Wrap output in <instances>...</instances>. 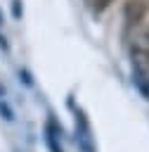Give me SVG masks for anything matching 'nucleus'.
I'll use <instances>...</instances> for the list:
<instances>
[{
  "mask_svg": "<svg viewBox=\"0 0 149 152\" xmlns=\"http://www.w3.org/2000/svg\"><path fill=\"white\" fill-rule=\"evenodd\" d=\"M132 76H149V24H140L128 38Z\"/></svg>",
  "mask_w": 149,
  "mask_h": 152,
  "instance_id": "f257e3e1",
  "label": "nucleus"
},
{
  "mask_svg": "<svg viewBox=\"0 0 149 152\" xmlns=\"http://www.w3.org/2000/svg\"><path fill=\"white\" fill-rule=\"evenodd\" d=\"M144 14H147V5H144L142 0H128V2H125V7H123V38H125V40H128L130 33L142 24Z\"/></svg>",
  "mask_w": 149,
  "mask_h": 152,
  "instance_id": "f03ea898",
  "label": "nucleus"
},
{
  "mask_svg": "<svg viewBox=\"0 0 149 152\" xmlns=\"http://www.w3.org/2000/svg\"><path fill=\"white\" fill-rule=\"evenodd\" d=\"M76 142H78V147L83 152H95L92 128H90V121H88L83 109H76Z\"/></svg>",
  "mask_w": 149,
  "mask_h": 152,
  "instance_id": "7ed1b4c3",
  "label": "nucleus"
},
{
  "mask_svg": "<svg viewBox=\"0 0 149 152\" xmlns=\"http://www.w3.org/2000/svg\"><path fill=\"white\" fill-rule=\"evenodd\" d=\"M45 145H47L50 152H64V147H61V126L57 124L54 116H50L47 124H45Z\"/></svg>",
  "mask_w": 149,
  "mask_h": 152,
  "instance_id": "20e7f679",
  "label": "nucleus"
},
{
  "mask_svg": "<svg viewBox=\"0 0 149 152\" xmlns=\"http://www.w3.org/2000/svg\"><path fill=\"white\" fill-rule=\"evenodd\" d=\"M111 2H114V0H85V7H88L95 17H97V14H102V12H104Z\"/></svg>",
  "mask_w": 149,
  "mask_h": 152,
  "instance_id": "39448f33",
  "label": "nucleus"
},
{
  "mask_svg": "<svg viewBox=\"0 0 149 152\" xmlns=\"http://www.w3.org/2000/svg\"><path fill=\"white\" fill-rule=\"evenodd\" d=\"M132 83H135V88L142 93V97L149 100V76H132Z\"/></svg>",
  "mask_w": 149,
  "mask_h": 152,
  "instance_id": "423d86ee",
  "label": "nucleus"
},
{
  "mask_svg": "<svg viewBox=\"0 0 149 152\" xmlns=\"http://www.w3.org/2000/svg\"><path fill=\"white\" fill-rule=\"evenodd\" d=\"M0 114H2V116H5L7 121H12V119H14V114H12V109H9V104H7L5 100L0 102Z\"/></svg>",
  "mask_w": 149,
  "mask_h": 152,
  "instance_id": "0eeeda50",
  "label": "nucleus"
},
{
  "mask_svg": "<svg viewBox=\"0 0 149 152\" xmlns=\"http://www.w3.org/2000/svg\"><path fill=\"white\" fill-rule=\"evenodd\" d=\"M21 12H24L21 0H12V17H14V19H19V17H21Z\"/></svg>",
  "mask_w": 149,
  "mask_h": 152,
  "instance_id": "6e6552de",
  "label": "nucleus"
},
{
  "mask_svg": "<svg viewBox=\"0 0 149 152\" xmlns=\"http://www.w3.org/2000/svg\"><path fill=\"white\" fill-rule=\"evenodd\" d=\"M19 76H24V83H26V86H33V81H31V74H28L26 69H24V71H19Z\"/></svg>",
  "mask_w": 149,
  "mask_h": 152,
  "instance_id": "1a4fd4ad",
  "label": "nucleus"
},
{
  "mask_svg": "<svg viewBox=\"0 0 149 152\" xmlns=\"http://www.w3.org/2000/svg\"><path fill=\"white\" fill-rule=\"evenodd\" d=\"M0 97H5V88L2 86H0Z\"/></svg>",
  "mask_w": 149,
  "mask_h": 152,
  "instance_id": "9d476101",
  "label": "nucleus"
},
{
  "mask_svg": "<svg viewBox=\"0 0 149 152\" xmlns=\"http://www.w3.org/2000/svg\"><path fill=\"white\" fill-rule=\"evenodd\" d=\"M0 24H2V14H0Z\"/></svg>",
  "mask_w": 149,
  "mask_h": 152,
  "instance_id": "9b49d317",
  "label": "nucleus"
}]
</instances>
